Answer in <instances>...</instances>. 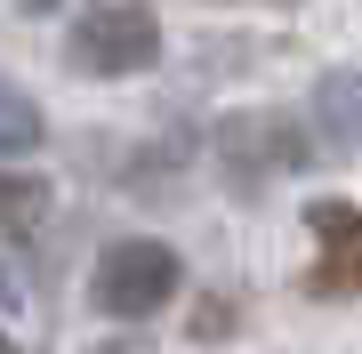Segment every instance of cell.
Listing matches in <instances>:
<instances>
[{
    "mask_svg": "<svg viewBox=\"0 0 362 354\" xmlns=\"http://www.w3.org/2000/svg\"><path fill=\"white\" fill-rule=\"evenodd\" d=\"M314 161V137L298 129L290 113H233V121H218V170L233 177V185H274V177H298Z\"/></svg>",
    "mask_w": 362,
    "mask_h": 354,
    "instance_id": "1",
    "label": "cell"
},
{
    "mask_svg": "<svg viewBox=\"0 0 362 354\" xmlns=\"http://www.w3.org/2000/svg\"><path fill=\"white\" fill-rule=\"evenodd\" d=\"M177 282H185V266H177V249H169V242H113V249L97 258L89 298L105 306V314L137 322V314H161V306L177 298Z\"/></svg>",
    "mask_w": 362,
    "mask_h": 354,
    "instance_id": "2",
    "label": "cell"
},
{
    "mask_svg": "<svg viewBox=\"0 0 362 354\" xmlns=\"http://www.w3.org/2000/svg\"><path fill=\"white\" fill-rule=\"evenodd\" d=\"M65 57L81 73H105V81L145 73L161 57V25H153V8H137V0H105V8H89L65 33Z\"/></svg>",
    "mask_w": 362,
    "mask_h": 354,
    "instance_id": "3",
    "label": "cell"
},
{
    "mask_svg": "<svg viewBox=\"0 0 362 354\" xmlns=\"http://www.w3.org/2000/svg\"><path fill=\"white\" fill-rule=\"evenodd\" d=\"M306 225H314L306 290H322V298H354V290H362V210H354V201H314Z\"/></svg>",
    "mask_w": 362,
    "mask_h": 354,
    "instance_id": "4",
    "label": "cell"
},
{
    "mask_svg": "<svg viewBox=\"0 0 362 354\" xmlns=\"http://www.w3.org/2000/svg\"><path fill=\"white\" fill-rule=\"evenodd\" d=\"M314 137L330 153H362V73H322L314 81Z\"/></svg>",
    "mask_w": 362,
    "mask_h": 354,
    "instance_id": "5",
    "label": "cell"
},
{
    "mask_svg": "<svg viewBox=\"0 0 362 354\" xmlns=\"http://www.w3.org/2000/svg\"><path fill=\"white\" fill-rule=\"evenodd\" d=\"M49 177H25V170H0V234H40L49 225Z\"/></svg>",
    "mask_w": 362,
    "mask_h": 354,
    "instance_id": "6",
    "label": "cell"
},
{
    "mask_svg": "<svg viewBox=\"0 0 362 354\" xmlns=\"http://www.w3.org/2000/svg\"><path fill=\"white\" fill-rule=\"evenodd\" d=\"M33 145H40V105L0 81V153H33Z\"/></svg>",
    "mask_w": 362,
    "mask_h": 354,
    "instance_id": "7",
    "label": "cell"
},
{
    "mask_svg": "<svg viewBox=\"0 0 362 354\" xmlns=\"http://www.w3.org/2000/svg\"><path fill=\"white\" fill-rule=\"evenodd\" d=\"M89 354H145L137 338H105V346H89Z\"/></svg>",
    "mask_w": 362,
    "mask_h": 354,
    "instance_id": "8",
    "label": "cell"
},
{
    "mask_svg": "<svg viewBox=\"0 0 362 354\" xmlns=\"http://www.w3.org/2000/svg\"><path fill=\"white\" fill-rule=\"evenodd\" d=\"M8 306H16V290H8V274H0V314H8Z\"/></svg>",
    "mask_w": 362,
    "mask_h": 354,
    "instance_id": "9",
    "label": "cell"
},
{
    "mask_svg": "<svg viewBox=\"0 0 362 354\" xmlns=\"http://www.w3.org/2000/svg\"><path fill=\"white\" fill-rule=\"evenodd\" d=\"M25 8H57V0H25Z\"/></svg>",
    "mask_w": 362,
    "mask_h": 354,
    "instance_id": "10",
    "label": "cell"
},
{
    "mask_svg": "<svg viewBox=\"0 0 362 354\" xmlns=\"http://www.w3.org/2000/svg\"><path fill=\"white\" fill-rule=\"evenodd\" d=\"M266 8H290V0H266Z\"/></svg>",
    "mask_w": 362,
    "mask_h": 354,
    "instance_id": "11",
    "label": "cell"
}]
</instances>
